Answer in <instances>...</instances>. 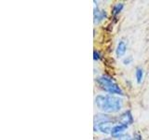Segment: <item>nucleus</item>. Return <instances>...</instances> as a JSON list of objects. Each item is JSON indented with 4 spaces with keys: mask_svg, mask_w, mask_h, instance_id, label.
I'll return each mask as SVG.
<instances>
[{
    "mask_svg": "<svg viewBox=\"0 0 149 140\" xmlns=\"http://www.w3.org/2000/svg\"><path fill=\"white\" fill-rule=\"evenodd\" d=\"M97 82L102 89H104V91L111 93V94H119V95L123 94V92L121 90V88L108 77L101 76L97 78Z\"/></svg>",
    "mask_w": 149,
    "mask_h": 140,
    "instance_id": "3",
    "label": "nucleus"
},
{
    "mask_svg": "<svg viewBox=\"0 0 149 140\" xmlns=\"http://www.w3.org/2000/svg\"><path fill=\"white\" fill-rule=\"evenodd\" d=\"M122 8H123V4L122 3L116 4V6L113 8V10H112V13H113V15L114 16H116L121 10H122Z\"/></svg>",
    "mask_w": 149,
    "mask_h": 140,
    "instance_id": "9",
    "label": "nucleus"
},
{
    "mask_svg": "<svg viewBox=\"0 0 149 140\" xmlns=\"http://www.w3.org/2000/svg\"><path fill=\"white\" fill-rule=\"evenodd\" d=\"M118 123V124L114 125V127L112 129V132H111L112 136H114V137H120L124 131L129 127V125L127 124L120 123Z\"/></svg>",
    "mask_w": 149,
    "mask_h": 140,
    "instance_id": "4",
    "label": "nucleus"
},
{
    "mask_svg": "<svg viewBox=\"0 0 149 140\" xmlns=\"http://www.w3.org/2000/svg\"><path fill=\"white\" fill-rule=\"evenodd\" d=\"M118 140H132V138L130 137V135L125 134V135H121L120 137H118Z\"/></svg>",
    "mask_w": 149,
    "mask_h": 140,
    "instance_id": "10",
    "label": "nucleus"
},
{
    "mask_svg": "<svg viewBox=\"0 0 149 140\" xmlns=\"http://www.w3.org/2000/svg\"><path fill=\"white\" fill-rule=\"evenodd\" d=\"M126 50H127V46H126V43L123 40H120L118 46H116V54L118 57H121L126 53Z\"/></svg>",
    "mask_w": 149,
    "mask_h": 140,
    "instance_id": "6",
    "label": "nucleus"
},
{
    "mask_svg": "<svg viewBox=\"0 0 149 140\" xmlns=\"http://www.w3.org/2000/svg\"><path fill=\"white\" fill-rule=\"evenodd\" d=\"M143 71L141 67H138L136 69V79H137V83L140 84L143 80Z\"/></svg>",
    "mask_w": 149,
    "mask_h": 140,
    "instance_id": "8",
    "label": "nucleus"
},
{
    "mask_svg": "<svg viewBox=\"0 0 149 140\" xmlns=\"http://www.w3.org/2000/svg\"><path fill=\"white\" fill-rule=\"evenodd\" d=\"M102 140H109V139H102Z\"/></svg>",
    "mask_w": 149,
    "mask_h": 140,
    "instance_id": "14",
    "label": "nucleus"
},
{
    "mask_svg": "<svg viewBox=\"0 0 149 140\" xmlns=\"http://www.w3.org/2000/svg\"><path fill=\"white\" fill-rule=\"evenodd\" d=\"M132 61V57L125 58V59L123 60V64H130Z\"/></svg>",
    "mask_w": 149,
    "mask_h": 140,
    "instance_id": "11",
    "label": "nucleus"
},
{
    "mask_svg": "<svg viewBox=\"0 0 149 140\" xmlns=\"http://www.w3.org/2000/svg\"><path fill=\"white\" fill-rule=\"evenodd\" d=\"M95 104L102 112L116 113L123 106V101L120 97L112 94H99L95 97Z\"/></svg>",
    "mask_w": 149,
    "mask_h": 140,
    "instance_id": "1",
    "label": "nucleus"
},
{
    "mask_svg": "<svg viewBox=\"0 0 149 140\" xmlns=\"http://www.w3.org/2000/svg\"><path fill=\"white\" fill-rule=\"evenodd\" d=\"M106 18V12L104 10H100L97 8V9H94V23H100L104 19Z\"/></svg>",
    "mask_w": 149,
    "mask_h": 140,
    "instance_id": "7",
    "label": "nucleus"
},
{
    "mask_svg": "<svg viewBox=\"0 0 149 140\" xmlns=\"http://www.w3.org/2000/svg\"><path fill=\"white\" fill-rule=\"evenodd\" d=\"M93 54H94V60L96 61V60H99L100 59V54H99V52H97L96 50H94V52H93Z\"/></svg>",
    "mask_w": 149,
    "mask_h": 140,
    "instance_id": "12",
    "label": "nucleus"
},
{
    "mask_svg": "<svg viewBox=\"0 0 149 140\" xmlns=\"http://www.w3.org/2000/svg\"><path fill=\"white\" fill-rule=\"evenodd\" d=\"M118 120V123H124V124H127V125L132 124V121H133L132 115V113H130V110L124 112V113H123L122 115H121Z\"/></svg>",
    "mask_w": 149,
    "mask_h": 140,
    "instance_id": "5",
    "label": "nucleus"
},
{
    "mask_svg": "<svg viewBox=\"0 0 149 140\" xmlns=\"http://www.w3.org/2000/svg\"><path fill=\"white\" fill-rule=\"evenodd\" d=\"M114 120L107 115H96L94 119V130L95 132H99L108 134H111L113 129Z\"/></svg>",
    "mask_w": 149,
    "mask_h": 140,
    "instance_id": "2",
    "label": "nucleus"
},
{
    "mask_svg": "<svg viewBox=\"0 0 149 140\" xmlns=\"http://www.w3.org/2000/svg\"><path fill=\"white\" fill-rule=\"evenodd\" d=\"M134 140H142L141 135H140V134H136V136L134 137Z\"/></svg>",
    "mask_w": 149,
    "mask_h": 140,
    "instance_id": "13",
    "label": "nucleus"
}]
</instances>
